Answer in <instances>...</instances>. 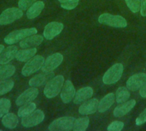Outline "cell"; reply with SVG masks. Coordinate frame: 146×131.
Segmentation results:
<instances>
[{"label":"cell","mask_w":146,"mask_h":131,"mask_svg":"<svg viewBox=\"0 0 146 131\" xmlns=\"http://www.w3.org/2000/svg\"><path fill=\"white\" fill-rule=\"evenodd\" d=\"M115 95L113 93H110L107 95H105V97H104L98 103V110L99 113H104L105 111H107L115 102Z\"/></svg>","instance_id":"obj_22"},{"label":"cell","mask_w":146,"mask_h":131,"mask_svg":"<svg viewBox=\"0 0 146 131\" xmlns=\"http://www.w3.org/2000/svg\"><path fill=\"white\" fill-rule=\"evenodd\" d=\"M62 60H63V56L62 54L60 53L53 54L44 61L41 69L43 70V72H53L57 66L61 65Z\"/></svg>","instance_id":"obj_9"},{"label":"cell","mask_w":146,"mask_h":131,"mask_svg":"<svg viewBox=\"0 0 146 131\" xmlns=\"http://www.w3.org/2000/svg\"><path fill=\"white\" fill-rule=\"evenodd\" d=\"M36 0H19L18 6L21 10H27L30 6H32Z\"/></svg>","instance_id":"obj_33"},{"label":"cell","mask_w":146,"mask_h":131,"mask_svg":"<svg viewBox=\"0 0 146 131\" xmlns=\"http://www.w3.org/2000/svg\"><path fill=\"white\" fill-rule=\"evenodd\" d=\"M18 51V48L15 45H11L3 49L0 55V64H7L14 58H15V55Z\"/></svg>","instance_id":"obj_16"},{"label":"cell","mask_w":146,"mask_h":131,"mask_svg":"<svg viewBox=\"0 0 146 131\" xmlns=\"http://www.w3.org/2000/svg\"><path fill=\"white\" fill-rule=\"evenodd\" d=\"M98 101L97 99H91L82 104L79 108V113L82 115H89L98 111Z\"/></svg>","instance_id":"obj_15"},{"label":"cell","mask_w":146,"mask_h":131,"mask_svg":"<svg viewBox=\"0 0 146 131\" xmlns=\"http://www.w3.org/2000/svg\"><path fill=\"white\" fill-rule=\"evenodd\" d=\"M140 13L142 16H146V0H141L140 2Z\"/></svg>","instance_id":"obj_35"},{"label":"cell","mask_w":146,"mask_h":131,"mask_svg":"<svg viewBox=\"0 0 146 131\" xmlns=\"http://www.w3.org/2000/svg\"><path fill=\"white\" fill-rule=\"evenodd\" d=\"M2 123L8 129H15L18 124V118L14 113H7L2 118Z\"/></svg>","instance_id":"obj_23"},{"label":"cell","mask_w":146,"mask_h":131,"mask_svg":"<svg viewBox=\"0 0 146 131\" xmlns=\"http://www.w3.org/2000/svg\"><path fill=\"white\" fill-rule=\"evenodd\" d=\"M123 72V65L116 63L113 65L104 75L103 81L105 84H113L119 81Z\"/></svg>","instance_id":"obj_5"},{"label":"cell","mask_w":146,"mask_h":131,"mask_svg":"<svg viewBox=\"0 0 146 131\" xmlns=\"http://www.w3.org/2000/svg\"><path fill=\"white\" fill-rule=\"evenodd\" d=\"M63 29V24L57 21L50 22L47 24L44 30V37L47 40H51L55 37H56L58 34L61 33V32Z\"/></svg>","instance_id":"obj_11"},{"label":"cell","mask_w":146,"mask_h":131,"mask_svg":"<svg viewBox=\"0 0 146 131\" xmlns=\"http://www.w3.org/2000/svg\"><path fill=\"white\" fill-rule=\"evenodd\" d=\"M130 97V92L126 87H120L115 94V98L117 103H123L127 101Z\"/></svg>","instance_id":"obj_25"},{"label":"cell","mask_w":146,"mask_h":131,"mask_svg":"<svg viewBox=\"0 0 146 131\" xmlns=\"http://www.w3.org/2000/svg\"><path fill=\"white\" fill-rule=\"evenodd\" d=\"M15 72V68L12 65L1 64L0 66V80L7 79L13 76Z\"/></svg>","instance_id":"obj_24"},{"label":"cell","mask_w":146,"mask_h":131,"mask_svg":"<svg viewBox=\"0 0 146 131\" xmlns=\"http://www.w3.org/2000/svg\"><path fill=\"white\" fill-rule=\"evenodd\" d=\"M135 104H136L135 100L125 101V103L119 105L118 107H115V109L114 110V116L115 117H122V116L127 114L134 107Z\"/></svg>","instance_id":"obj_19"},{"label":"cell","mask_w":146,"mask_h":131,"mask_svg":"<svg viewBox=\"0 0 146 131\" xmlns=\"http://www.w3.org/2000/svg\"><path fill=\"white\" fill-rule=\"evenodd\" d=\"M64 84V78L62 75L54 77L46 83V85L44 90V95L50 99L56 97L62 90V85Z\"/></svg>","instance_id":"obj_1"},{"label":"cell","mask_w":146,"mask_h":131,"mask_svg":"<svg viewBox=\"0 0 146 131\" xmlns=\"http://www.w3.org/2000/svg\"><path fill=\"white\" fill-rule=\"evenodd\" d=\"M127 7L133 13H137L140 9V1L139 0H125Z\"/></svg>","instance_id":"obj_31"},{"label":"cell","mask_w":146,"mask_h":131,"mask_svg":"<svg viewBox=\"0 0 146 131\" xmlns=\"http://www.w3.org/2000/svg\"><path fill=\"white\" fill-rule=\"evenodd\" d=\"M145 123H146V109H145L140 114L139 116L136 119V124L137 125H142L144 124Z\"/></svg>","instance_id":"obj_34"},{"label":"cell","mask_w":146,"mask_h":131,"mask_svg":"<svg viewBox=\"0 0 146 131\" xmlns=\"http://www.w3.org/2000/svg\"><path fill=\"white\" fill-rule=\"evenodd\" d=\"M124 127V124L120 121H114L108 126L109 131H120Z\"/></svg>","instance_id":"obj_32"},{"label":"cell","mask_w":146,"mask_h":131,"mask_svg":"<svg viewBox=\"0 0 146 131\" xmlns=\"http://www.w3.org/2000/svg\"><path fill=\"white\" fill-rule=\"evenodd\" d=\"M38 95V90L36 87H32L30 89H27L25 90L22 94L19 95V97L16 99V105L17 106H22L24 104L32 102Z\"/></svg>","instance_id":"obj_12"},{"label":"cell","mask_w":146,"mask_h":131,"mask_svg":"<svg viewBox=\"0 0 146 131\" xmlns=\"http://www.w3.org/2000/svg\"><path fill=\"white\" fill-rule=\"evenodd\" d=\"M93 95V90L91 87H85L79 90L74 97V102L75 104H80L90 98Z\"/></svg>","instance_id":"obj_18"},{"label":"cell","mask_w":146,"mask_h":131,"mask_svg":"<svg viewBox=\"0 0 146 131\" xmlns=\"http://www.w3.org/2000/svg\"><path fill=\"white\" fill-rule=\"evenodd\" d=\"M23 15L22 10L19 8H9L5 9L0 14V25H8L15 20L21 18Z\"/></svg>","instance_id":"obj_7"},{"label":"cell","mask_w":146,"mask_h":131,"mask_svg":"<svg viewBox=\"0 0 146 131\" xmlns=\"http://www.w3.org/2000/svg\"><path fill=\"white\" fill-rule=\"evenodd\" d=\"M75 95V89L70 80H67L61 90V99L64 103H68Z\"/></svg>","instance_id":"obj_13"},{"label":"cell","mask_w":146,"mask_h":131,"mask_svg":"<svg viewBox=\"0 0 146 131\" xmlns=\"http://www.w3.org/2000/svg\"><path fill=\"white\" fill-rule=\"evenodd\" d=\"M44 118V113L41 110H34L33 113L22 117L21 124L26 128H30L39 124Z\"/></svg>","instance_id":"obj_8"},{"label":"cell","mask_w":146,"mask_h":131,"mask_svg":"<svg viewBox=\"0 0 146 131\" xmlns=\"http://www.w3.org/2000/svg\"><path fill=\"white\" fill-rule=\"evenodd\" d=\"M42 42H43V37L41 35L34 34L20 41V47H21L22 49L33 48L35 46L39 45Z\"/></svg>","instance_id":"obj_17"},{"label":"cell","mask_w":146,"mask_h":131,"mask_svg":"<svg viewBox=\"0 0 146 131\" xmlns=\"http://www.w3.org/2000/svg\"><path fill=\"white\" fill-rule=\"evenodd\" d=\"M44 59L43 56H41V55L33 56V58L28 60V61L23 66V68L21 70L22 75L27 77V76L33 74V72L40 70L44 65Z\"/></svg>","instance_id":"obj_6"},{"label":"cell","mask_w":146,"mask_h":131,"mask_svg":"<svg viewBox=\"0 0 146 131\" xmlns=\"http://www.w3.org/2000/svg\"><path fill=\"white\" fill-rule=\"evenodd\" d=\"M61 7L65 9H74L79 3V0H58Z\"/></svg>","instance_id":"obj_30"},{"label":"cell","mask_w":146,"mask_h":131,"mask_svg":"<svg viewBox=\"0 0 146 131\" xmlns=\"http://www.w3.org/2000/svg\"><path fill=\"white\" fill-rule=\"evenodd\" d=\"M37 53L36 48H27L25 49H21L17 51L15 55V59L19 61H27L33 58Z\"/></svg>","instance_id":"obj_21"},{"label":"cell","mask_w":146,"mask_h":131,"mask_svg":"<svg viewBox=\"0 0 146 131\" xmlns=\"http://www.w3.org/2000/svg\"><path fill=\"white\" fill-rule=\"evenodd\" d=\"M89 118H78L75 119L74 122V125L73 130L74 131H84L86 130L88 128L89 125Z\"/></svg>","instance_id":"obj_27"},{"label":"cell","mask_w":146,"mask_h":131,"mask_svg":"<svg viewBox=\"0 0 146 131\" xmlns=\"http://www.w3.org/2000/svg\"><path fill=\"white\" fill-rule=\"evenodd\" d=\"M75 118L72 117H62L54 120L49 125L50 131H68L73 130Z\"/></svg>","instance_id":"obj_4"},{"label":"cell","mask_w":146,"mask_h":131,"mask_svg":"<svg viewBox=\"0 0 146 131\" xmlns=\"http://www.w3.org/2000/svg\"><path fill=\"white\" fill-rule=\"evenodd\" d=\"M14 87V81L12 79L0 80V95L9 92Z\"/></svg>","instance_id":"obj_28"},{"label":"cell","mask_w":146,"mask_h":131,"mask_svg":"<svg viewBox=\"0 0 146 131\" xmlns=\"http://www.w3.org/2000/svg\"><path fill=\"white\" fill-rule=\"evenodd\" d=\"M10 101L6 98L0 99V118H3L5 114H7L10 109Z\"/></svg>","instance_id":"obj_29"},{"label":"cell","mask_w":146,"mask_h":131,"mask_svg":"<svg viewBox=\"0 0 146 131\" xmlns=\"http://www.w3.org/2000/svg\"><path fill=\"white\" fill-rule=\"evenodd\" d=\"M3 49H4V46H3V44H0V55H1V53H2V51L3 50Z\"/></svg>","instance_id":"obj_37"},{"label":"cell","mask_w":146,"mask_h":131,"mask_svg":"<svg viewBox=\"0 0 146 131\" xmlns=\"http://www.w3.org/2000/svg\"><path fill=\"white\" fill-rule=\"evenodd\" d=\"M34 110H36V105L35 103L33 102H29L27 104H24L22 106H21V107L18 110V116L22 118L31 113H33Z\"/></svg>","instance_id":"obj_26"},{"label":"cell","mask_w":146,"mask_h":131,"mask_svg":"<svg viewBox=\"0 0 146 131\" xmlns=\"http://www.w3.org/2000/svg\"><path fill=\"white\" fill-rule=\"evenodd\" d=\"M98 22L113 27H126L127 26V22L124 17L107 13L103 14L98 17Z\"/></svg>","instance_id":"obj_3"},{"label":"cell","mask_w":146,"mask_h":131,"mask_svg":"<svg viewBox=\"0 0 146 131\" xmlns=\"http://www.w3.org/2000/svg\"><path fill=\"white\" fill-rule=\"evenodd\" d=\"M36 33H37V29L34 27L15 30V31L11 32L5 37L4 42L8 44H14V43H18V42L21 41L22 39H24L29 36L34 35Z\"/></svg>","instance_id":"obj_2"},{"label":"cell","mask_w":146,"mask_h":131,"mask_svg":"<svg viewBox=\"0 0 146 131\" xmlns=\"http://www.w3.org/2000/svg\"><path fill=\"white\" fill-rule=\"evenodd\" d=\"M145 84V73H137L128 78L127 81V88L132 91H137Z\"/></svg>","instance_id":"obj_10"},{"label":"cell","mask_w":146,"mask_h":131,"mask_svg":"<svg viewBox=\"0 0 146 131\" xmlns=\"http://www.w3.org/2000/svg\"><path fill=\"white\" fill-rule=\"evenodd\" d=\"M44 8V3L42 1L35 2L32 6H30L27 11V17L28 19H34L40 14Z\"/></svg>","instance_id":"obj_20"},{"label":"cell","mask_w":146,"mask_h":131,"mask_svg":"<svg viewBox=\"0 0 146 131\" xmlns=\"http://www.w3.org/2000/svg\"><path fill=\"white\" fill-rule=\"evenodd\" d=\"M139 95L143 98H146V84L139 89Z\"/></svg>","instance_id":"obj_36"},{"label":"cell","mask_w":146,"mask_h":131,"mask_svg":"<svg viewBox=\"0 0 146 131\" xmlns=\"http://www.w3.org/2000/svg\"><path fill=\"white\" fill-rule=\"evenodd\" d=\"M54 78V73L52 72H43L40 74L36 75L29 80V85L31 87H38L47 83L49 80Z\"/></svg>","instance_id":"obj_14"}]
</instances>
